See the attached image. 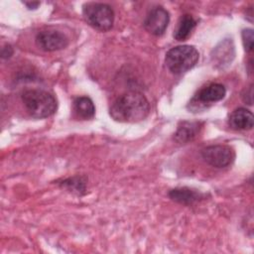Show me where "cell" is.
I'll list each match as a JSON object with an SVG mask.
<instances>
[{
	"label": "cell",
	"instance_id": "1",
	"mask_svg": "<svg viewBox=\"0 0 254 254\" xmlns=\"http://www.w3.org/2000/svg\"><path fill=\"white\" fill-rule=\"evenodd\" d=\"M150 111L148 99L140 92L131 91L120 95L110 107L111 117L118 122L134 123L145 119Z\"/></svg>",
	"mask_w": 254,
	"mask_h": 254
},
{
	"label": "cell",
	"instance_id": "2",
	"mask_svg": "<svg viewBox=\"0 0 254 254\" xmlns=\"http://www.w3.org/2000/svg\"><path fill=\"white\" fill-rule=\"evenodd\" d=\"M22 101L28 113L34 118H47L53 115L57 108L58 102L56 97L42 89H29L22 94Z\"/></svg>",
	"mask_w": 254,
	"mask_h": 254
},
{
	"label": "cell",
	"instance_id": "3",
	"mask_svg": "<svg viewBox=\"0 0 254 254\" xmlns=\"http://www.w3.org/2000/svg\"><path fill=\"white\" fill-rule=\"evenodd\" d=\"M199 58L197 50L193 46L181 45L170 49L165 58L169 70L175 74H182L192 68Z\"/></svg>",
	"mask_w": 254,
	"mask_h": 254
},
{
	"label": "cell",
	"instance_id": "4",
	"mask_svg": "<svg viewBox=\"0 0 254 254\" xmlns=\"http://www.w3.org/2000/svg\"><path fill=\"white\" fill-rule=\"evenodd\" d=\"M82 15L89 26L101 32L110 30L114 23V12L109 5L104 3L85 4Z\"/></svg>",
	"mask_w": 254,
	"mask_h": 254
},
{
	"label": "cell",
	"instance_id": "5",
	"mask_svg": "<svg viewBox=\"0 0 254 254\" xmlns=\"http://www.w3.org/2000/svg\"><path fill=\"white\" fill-rule=\"evenodd\" d=\"M201 157L204 162L214 168H225L232 164L235 153L227 145H211L201 150Z\"/></svg>",
	"mask_w": 254,
	"mask_h": 254
},
{
	"label": "cell",
	"instance_id": "6",
	"mask_svg": "<svg viewBox=\"0 0 254 254\" xmlns=\"http://www.w3.org/2000/svg\"><path fill=\"white\" fill-rule=\"evenodd\" d=\"M169 22V12L161 6H157L151 9L147 14L144 21V27L150 34L154 36H161L165 33Z\"/></svg>",
	"mask_w": 254,
	"mask_h": 254
},
{
	"label": "cell",
	"instance_id": "7",
	"mask_svg": "<svg viewBox=\"0 0 254 254\" xmlns=\"http://www.w3.org/2000/svg\"><path fill=\"white\" fill-rule=\"evenodd\" d=\"M36 43L40 49L46 52H55L64 49L68 45L66 36L59 31H42L36 37Z\"/></svg>",
	"mask_w": 254,
	"mask_h": 254
},
{
	"label": "cell",
	"instance_id": "8",
	"mask_svg": "<svg viewBox=\"0 0 254 254\" xmlns=\"http://www.w3.org/2000/svg\"><path fill=\"white\" fill-rule=\"evenodd\" d=\"M228 122L230 127L235 130H250L254 124V117L250 110L240 107L232 111Z\"/></svg>",
	"mask_w": 254,
	"mask_h": 254
},
{
	"label": "cell",
	"instance_id": "9",
	"mask_svg": "<svg viewBox=\"0 0 254 254\" xmlns=\"http://www.w3.org/2000/svg\"><path fill=\"white\" fill-rule=\"evenodd\" d=\"M225 87L220 83H211L207 86L202 87L194 96L199 102L202 103H212L221 100L225 96Z\"/></svg>",
	"mask_w": 254,
	"mask_h": 254
},
{
	"label": "cell",
	"instance_id": "10",
	"mask_svg": "<svg viewBox=\"0 0 254 254\" xmlns=\"http://www.w3.org/2000/svg\"><path fill=\"white\" fill-rule=\"evenodd\" d=\"M200 125L198 122L183 121L178 126L177 132L175 133V139L179 143H186L191 141L199 132Z\"/></svg>",
	"mask_w": 254,
	"mask_h": 254
},
{
	"label": "cell",
	"instance_id": "11",
	"mask_svg": "<svg viewBox=\"0 0 254 254\" xmlns=\"http://www.w3.org/2000/svg\"><path fill=\"white\" fill-rule=\"evenodd\" d=\"M195 26H196V21L191 15H189V14L183 15L180 18L177 24V27L175 29V32H174L175 39L178 41L187 40L190 36Z\"/></svg>",
	"mask_w": 254,
	"mask_h": 254
},
{
	"label": "cell",
	"instance_id": "12",
	"mask_svg": "<svg viewBox=\"0 0 254 254\" xmlns=\"http://www.w3.org/2000/svg\"><path fill=\"white\" fill-rule=\"evenodd\" d=\"M169 196L177 202L191 204L202 198V193L189 188H178L172 190L169 192Z\"/></svg>",
	"mask_w": 254,
	"mask_h": 254
},
{
	"label": "cell",
	"instance_id": "13",
	"mask_svg": "<svg viewBox=\"0 0 254 254\" xmlns=\"http://www.w3.org/2000/svg\"><path fill=\"white\" fill-rule=\"evenodd\" d=\"M73 109L83 119H90L95 114V106L87 96H78L73 100Z\"/></svg>",
	"mask_w": 254,
	"mask_h": 254
},
{
	"label": "cell",
	"instance_id": "14",
	"mask_svg": "<svg viewBox=\"0 0 254 254\" xmlns=\"http://www.w3.org/2000/svg\"><path fill=\"white\" fill-rule=\"evenodd\" d=\"M63 187H66L69 190H76V191L84 190V183L81 182L80 178H70L67 180L63 181L62 183Z\"/></svg>",
	"mask_w": 254,
	"mask_h": 254
},
{
	"label": "cell",
	"instance_id": "15",
	"mask_svg": "<svg viewBox=\"0 0 254 254\" xmlns=\"http://www.w3.org/2000/svg\"><path fill=\"white\" fill-rule=\"evenodd\" d=\"M253 30L252 29H244L242 31V41L246 52H251L253 50Z\"/></svg>",
	"mask_w": 254,
	"mask_h": 254
},
{
	"label": "cell",
	"instance_id": "16",
	"mask_svg": "<svg viewBox=\"0 0 254 254\" xmlns=\"http://www.w3.org/2000/svg\"><path fill=\"white\" fill-rule=\"evenodd\" d=\"M13 54V49L10 45H6L4 46V48L2 49V52H1V56L3 59H8L12 56Z\"/></svg>",
	"mask_w": 254,
	"mask_h": 254
},
{
	"label": "cell",
	"instance_id": "17",
	"mask_svg": "<svg viewBox=\"0 0 254 254\" xmlns=\"http://www.w3.org/2000/svg\"><path fill=\"white\" fill-rule=\"evenodd\" d=\"M25 4L29 9H36L40 5V2H26Z\"/></svg>",
	"mask_w": 254,
	"mask_h": 254
}]
</instances>
